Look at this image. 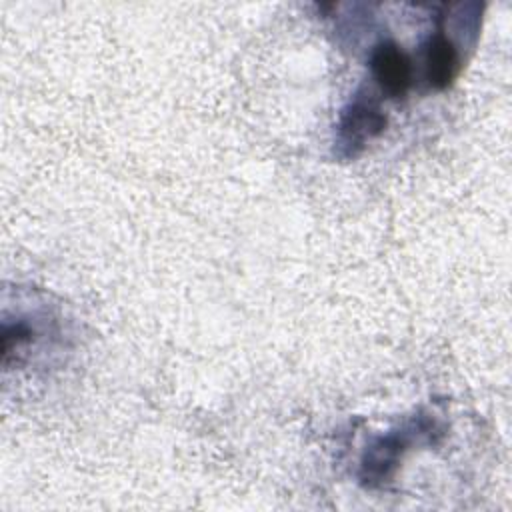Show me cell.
<instances>
[{
	"instance_id": "cell-4",
	"label": "cell",
	"mask_w": 512,
	"mask_h": 512,
	"mask_svg": "<svg viewBox=\"0 0 512 512\" xmlns=\"http://www.w3.org/2000/svg\"><path fill=\"white\" fill-rule=\"evenodd\" d=\"M458 74V50L442 30L434 32L426 42V76L432 88L444 90Z\"/></svg>"
},
{
	"instance_id": "cell-2",
	"label": "cell",
	"mask_w": 512,
	"mask_h": 512,
	"mask_svg": "<svg viewBox=\"0 0 512 512\" xmlns=\"http://www.w3.org/2000/svg\"><path fill=\"white\" fill-rule=\"evenodd\" d=\"M386 114L380 110L372 96H354L342 110L338 122V148L340 154L350 158L360 154L368 142L378 138L386 128Z\"/></svg>"
},
{
	"instance_id": "cell-1",
	"label": "cell",
	"mask_w": 512,
	"mask_h": 512,
	"mask_svg": "<svg viewBox=\"0 0 512 512\" xmlns=\"http://www.w3.org/2000/svg\"><path fill=\"white\" fill-rule=\"evenodd\" d=\"M438 434L440 428L434 420L428 416H418L404 422L400 428L388 432L386 436H380L362 456L360 482L368 488L382 486L394 476L402 456L410 450V446L416 442H432Z\"/></svg>"
},
{
	"instance_id": "cell-3",
	"label": "cell",
	"mask_w": 512,
	"mask_h": 512,
	"mask_svg": "<svg viewBox=\"0 0 512 512\" xmlns=\"http://www.w3.org/2000/svg\"><path fill=\"white\" fill-rule=\"evenodd\" d=\"M370 70L390 98H404L412 86V62L394 40L378 42L370 52Z\"/></svg>"
}]
</instances>
